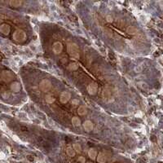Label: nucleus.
<instances>
[{
    "mask_svg": "<svg viewBox=\"0 0 163 163\" xmlns=\"http://www.w3.org/2000/svg\"><path fill=\"white\" fill-rule=\"evenodd\" d=\"M67 51L69 55L74 60H78L80 57V53H79L78 46L76 43H69L67 46Z\"/></svg>",
    "mask_w": 163,
    "mask_h": 163,
    "instance_id": "1",
    "label": "nucleus"
},
{
    "mask_svg": "<svg viewBox=\"0 0 163 163\" xmlns=\"http://www.w3.org/2000/svg\"><path fill=\"white\" fill-rule=\"evenodd\" d=\"M12 38L17 42H24L27 38L26 32L22 29H17L12 34Z\"/></svg>",
    "mask_w": 163,
    "mask_h": 163,
    "instance_id": "2",
    "label": "nucleus"
},
{
    "mask_svg": "<svg viewBox=\"0 0 163 163\" xmlns=\"http://www.w3.org/2000/svg\"><path fill=\"white\" fill-rule=\"evenodd\" d=\"M39 87L42 91L48 92V91H49V90L51 89V81H49L48 79H43V80H42L41 82H40Z\"/></svg>",
    "mask_w": 163,
    "mask_h": 163,
    "instance_id": "3",
    "label": "nucleus"
},
{
    "mask_svg": "<svg viewBox=\"0 0 163 163\" xmlns=\"http://www.w3.org/2000/svg\"><path fill=\"white\" fill-rule=\"evenodd\" d=\"M71 98V94L68 91H63L60 96V101L62 104H66Z\"/></svg>",
    "mask_w": 163,
    "mask_h": 163,
    "instance_id": "4",
    "label": "nucleus"
},
{
    "mask_svg": "<svg viewBox=\"0 0 163 163\" xmlns=\"http://www.w3.org/2000/svg\"><path fill=\"white\" fill-rule=\"evenodd\" d=\"M2 78L6 82H9L13 79V74L10 71H3L2 73Z\"/></svg>",
    "mask_w": 163,
    "mask_h": 163,
    "instance_id": "5",
    "label": "nucleus"
},
{
    "mask_svg": "<svg viewBox=\"0 0 163 163\" xmlns=\"http://www.w3.org/2000/svg\"><path fill=\"white\" fill-rule=\"evenodd\" d=\"M97 155H98V152H97L96 149H94V148H91V149L88 150V152H87V156H88V158H90L91 161H97L96 160Z\"/></svg>",
    "mask_w": 163,
    "mask_h": 163,
    "instance_id": "6",
    "label": "nucleus"
},
{
    "mask_svg": "<svg viewBox=\"0 0 163 163\" xmlns=\"http://www.w3.org/2000/svg\"><path fill=\"white\" fill-rule=\"evenodd\" d=\"M63 50V45L60 42H56L53 44V52L56 55H59L61 53Z\"/></svg>",
    "mask_w": 163,
    "mask_h": 163,
    "instance_id": "7",
    "label": "nucleus"
},
{
    "mask_svg": "<svg viewBox=\"0 0 163 163\" xmlns=\"http://www.w3.org/2000/svg\"><path fill=\"white\" fill-rule=\"evenodd\" d=\"M10 31H11V27L8 24L3 23L0 26V33L1 34H4V35H8L10 33Z\"/></svg>",
    "mask_w": 163,
    "mask_h": 163,
    "instance_id": "8",
    "label": "nucleus"
},
{
    "mask_svg": "<svg viewBox=\"0 0 163 163\" xmlns=\"http://www.w3.org/2000/svg\"><path fill=\"white\" fill-rule=\"evenodd\" d=\"M98 91V86L96 83H91L87 87V91L90 95H95Z\"/></svg>",
    "mask_w": 163,
    "mask_h": 163,
    "instance_id": "9",
    "label": "nucleus"
},
{
    "mask_svg": "<svg viewBox=\"0 0 163 163\" xmlns=\"http://www.w3.org/2000/svg\"><path fill=\"white\" fill-rule=\"evenodd\" d=\"M10 88H11V91H13V92H19L21 87L18 82H13L10 86Z\"/></svg>",
    "mask_w": 163,
    "mask_h": 163,
    "instance_id": "10",
    "label": "nucleus"
},
{
    "mask_svg": "<svg viewBox=\"0 0 163 163\" xmlns=\"http://www.w3.org/2000/svg\"><path fill=\"white\" fill-rule=\"evenodd\" d=\"M83 128L86 131L89 132V131H91L93 130V123L89 120H87L83 122Z\"/></svg>",
    "mask_w": 163,
    "mask_h": 163,
    "instance_id": "11",
    "label": "nucleus"
},
{
    "mask_svg": "<svg viewBox=\"0 0 163 163\" xmlns=\"http://www.w3.org/2000/svg\"><path fill=\"white\" fill-rule=\"evenodd\" d=\"M65 151H66V154H67L69 157H70V158L74 157V155H75V151L73 150L72 145H68V146L66 147Z\"/></svg>",
    "mask_w": 163,
    "mask_h": 163,
    "instance_id": "12",
    "label": "nucleus"
},
{
    "mask_svg": "<svg viewBox=\"0 0 163 163\" xmlns=\"http://www.w3.org/2000/svg\"><path fill=\"white\" fill-rule=\"evenodd\" d=\"M87 108L85 107L84 105H81V106L78 108V113L79 115L83 116L85 115V114H87Z\"/></svg>",
    "mask_w": 163,
    "mask_h": 163,
    "instance_id": "13",
    "label": "nucleus"
},
{
    "mask_svg": "<svg viewBox=\"0 0 163 163\" xmlns=\"http://www.w3.org/2000/svg\"><path fill=\"white\" fill-rule=\"evenodd\" d=\"M72 124H73L74 127H79L81 125V120L80 118H78V117H73L72 118Z\"/></svg>",
    "mask_w": 163,
    "mask_h": 163,
    "instance_id": "14",
    "label": "nucleus"
},
{
    "mask_svg": "<svg viewBox=\"0 0 163 163\" xmlns=\"http://www.w3.org/2000/svg\"><path fill=\"white\" fill-rule=\"evenodd\" d=\"M45 100L48 104H52V103L55 102L56 99L54 98L52 96H51V95H47V96H45Z\"/></svg>",
    "mask_w": 163,
    "mask_h": 163,
    "instance_id": "15",
    "label": "nucleus"
},
{
    "mask_svg": "<svg viewBox=\"0 0 163 163\" xmlns=\"http://www.w3.org/2000/svg\"><path fill=\"white\" fill-rule=\"evenodd\" d=\"M8 3L11 6V7L17 8V7H20V6L22 5L23 2L22 1H11V2H9Z\"/></svg>",
    "mask_w": 163,
    "mask_h": 163,
    "instance_id": "16",
    "label": "nucleus"
},
{
    "mask_svg": "<svg viewBox=\"0 0 163 163\" xmlns=\"http://www.w3.org/2000/svg\"><path fill=\"white\" fill-rule=\"evenodd\" d=\"M69 69H70V70L72 71H74L76 70V69H78V64L77 63H75V62H73V63H71V64H69Z\"/></svg>",
    "mask_w": 163,
    "mask_h": 163,
    "instance_id": "17",
    "label": "nucleus"
},
{
    "mask_svg": "<svg viewBox=\"0 0 163 163\" xmlns=\"http://www.w3.org/2000/svg\"><path fill=\"white\" fill-rule=\"evenodd\" d=\"M127 33L130 34H135V29L132 26H130L129 28L127 29Z\"/></svg>",
    "mask_w": 163,
    "mask_h": 163,
    "instance_id": "18",
    "label": "nucleus"
},
{
    "mask_svg": "<svg viewBox=\"0 0 163 163\" xmlns=\"http://www.w3.org/2000/svg\"><path fill=\"white\" fill-rule=\"evenodd\" d=\"M142 69H143V67H142L141 65H138L137 67L135 68V71L136 73H140V72L142 71Z\"/></svg>",
    "mask_w": 163,
    "mask_h": 163,
    "instance_id": "19",
    "label": "nucleus"
},
{
    "mask_svg": "<svg viewBox=\"0 0 163 163\" xmlns=\"http://www.w3.org/2000/svg\"><path fill=\"white\" fill-rule=\"evenodd\" d=\"M106 20H107V22H109V23L112 22V17L109 15V16H107V17H106Z\"/></svg>",
    "mask_w": 163,
    "mask_h": 163,
    "instance_id": "20",
    "label": "nucleus"
},
{
    "mask_svg": "<svg viewBox=\"0 0 163 163\" xmlns=\"http://www.w3.org/2000/svg\"><path fill=\"white\" fill-rule=\"evenodd\" d=\"M78 104H79V101L78 100H76V99H74V100H72V104H73V105H78Z\"/></svg>",
    "mask_w": 163,
    "mask_h": 163,
    "instance_id": "21",
    "label": "nucleus"
}]
</instances>
